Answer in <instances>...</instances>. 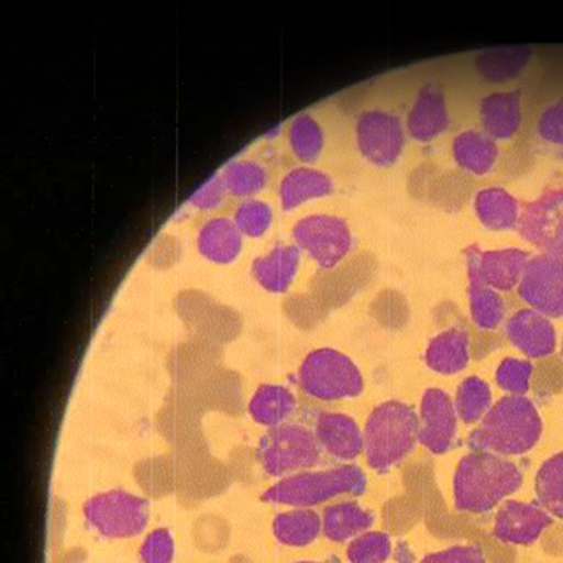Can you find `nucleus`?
I'll return each instance as SVG.
<instances>
[{
  "label": "nucleus",
  "instance_id": "obj_1",
  "mask_svg": "<svg viewBox=\"0 0 563 563\" xmlns=\"http://www.w3.org/2000/svg\"><path fill=\"white\" fill-rule=\"evenodd\" d=\"M542 432L537 407L522 395L503 397L472 432L470 445L495 455H522L534 449Z\"/></svg>",
  "mask_w": 563,
  "mask_h": 563
},
{
  "label": "nucleus",
  "instance_id": "obj_32",
  "mask_svg": "<svg viewBox=\"0 0 563 563\" xmlns=\"http://www.w3.org/2000/svg\"><path fill=\"white\" fill-rule=\"evenodd\" d=\"M536 493L542 509L563 517V452L542 464L536 477Z\"/></svg>",
  "mask_w": 563,
  "mask_h": 563
},
{
  "label": "nucleus",
  "instance_id": "obj_17",
  "mask_svg": "<svg viewBox=\"0 0 563 563\" xmlns=\"http://www.w3.org/2000/svg\"><path fill=\"white\" fill-rule=\"evenodd\" d=\"M300 253L299 246L295 244H280L256 256L251 266L256 285L268 294L288 291L299 273Z\"/></svg>",
  "mask_w": 563,
  "mask_h": 563
},
{
  "label": "nucleus",
  "instance_id": "obj_30",
  "mask_svg": "<svg viewBox=\"0 0 563 563\" xmlns=\"http://www.w3.org/2000/svg\"><path fill=\"white\" fill-rule=\"evenodd\" d=\"M230 196L253 199L268 186L269 173L263 163L254 158H240L230 163L220 174Z\"/></svg>",
  "mask_w": 563,
  "mask_h": 563
},
{
  "label": "nucleus",
  "instance_id": "obj_27",
  "mask_svg": "<svg viewBox=\"0 0 563 563\" xmlns=\"http://www.w3.org/2000/svg\"><path fill=\"white\" fill-rule=\"evenodd\" d=\"M273 531L282 545L301 548L313 544L323 531V520L311 509H294L275 517Z\"/></svg>",
  "mask_w": 563,
  "mask_h": 563
},
{
  "label": "nucleus",
  "instance_id": "obj_8",
  "mask_svg": "<svg viewBox=\"0 0 563 563\" xmlns=\"http://www.w3.org/2000/svg\"><path fill=\"white\" fill-rule=\"evenodd\" d=\"M291 239L321 268L339 265L352 249V233L346 221L333 214H310L296 221Z\"/></svg>",
  "mask_w": 563,
  "mask_h": 563
},
{
  "label": "nucleus",
  "instance_id": "obj_4",
  "mask_svg": "<svg viewBox=\"0 0 563 563\" xmlns=\"http://www.w3.org/2000/svg\"><path fill=\"white\" fill-rule=\"evenodd\" d=\"M420 420L410 406L387 401L376 407L366 421L364 450L371 467L387 471L413 451L419 441Z\"/></svg>",
  "mask_w": 563,
  "mask_h": 563
},
{
  "label": "nucleus",
  "instance_id": "obj_2",
  "mask_svg": "<svg viewBox=\"0 0 563 563\" xmlns=\"http://www.w3.org/2000/svg\"><path fill=\"white\" fill-rule=\"evenodd\" d=\"M522 474L519 466L499 455L474 452L462 457L454 477L457 510L486 512L519 490Z\"/></svg>",
  "mask_w": 563,
  "mask_h": 563
},
{
  "label": "nucleus",
  "instance_id": "obj_22",
  "mask_svg": "<svg viewBox=\"0 0 563 563\" xmlns=\"http://www.w3.org/2000/svg\"><path fill=\"white\" fill-rule=\"evenodd\" d=\"M530 258V254L520 249L481 251L477 269L490 288L509 291L520 285Z\"/></svg>",
  "mask_w": 563,
  "mask_h": 563
},
{
  "label": "nucleus",
  "instance_id": "obj_28",
  "mask_svg": "<svg viewBox=\"0 0 563 563\" xmlns=\"http://www.w3.org/2000/svg\"><path fill=\"white\" fill-rule=\"evenodd\" d=\"M531 54V48L525 45L486 49L477 57L476 68L489 82H509L526 69Z\"/></svg>",
  "mask_w": 563,
  "mask_h": 563
},
{
  "label": "nucleus",
  "instance_id": "obj_42",
  "mask_svg": "<svg viewBox=\"0 0 563 563\" xmlns=\"http://www.w3.org/2000/svg\"><path fill=\"white\" fill-rule=\"evenodd\" d=\"M279 132L280 125H276V128L271 129L269 132L265 134V139L273 140L275 137H278Z\"/></svg>",
  "mask_w": 563,
  "mask_h": 563
},
{
  "label": "nucleus",
  "instance_id": "obj_13",
  "mask_svg": "<svg viewBox=\"0 0 563 563\" xmlns=\"http://www.w3.org/2000/svg\"><path fill=\"white\" fill-rule=\"evenodd\" d=\"M552 525L550 512L531 503L507 501L497 512L495 536L512 545H531Z\"/></svg>",
  "mask_w": 563,
  "mask_h": 563
},
{
  "label": "nucleus",
  "instance_id": "obj_43",
  "mask_svg": "<svg viewBox=\"0 0 563 563\" xmlns=\"http://www.w3.org/2000/svg\"><path fill=\"white\" fill-rule=\"evenodd\" d=\"M298 563H341V562H340L339 558L331 556L330 560H327V561H321V562L301 561V562H298Z\"/></svg>",
  "mask_w": 563,
  "mask_h": 563
},
{
  "label": "nucleus",
  "instance_id": "obj_9",
  "mask_svg": "<svg viewBox=\"0 0 563 563\" xmlns=\"http://www.w3.org/2000/svg\"><path fill=\"white\" fill-rule=\"evenodd\" d=\"M406 133L396 114L366 110L356 122V144L365 159L376 167H391L404 151Z\"/></svg>",
  "mask_w": 563,
  "mask_h": 563
},
{
  "label": "nucleus",
  "instance_id": "obj_26",
  "mask_svg": "<svg viewBox=\"0 0 563 563\" xmlns=\"http://www.w3.org/2000/svg\"><path fill=\"white\" fill-rule=\"evenodd\" d=\"M426 361L432 371L442 375L464 371L470 362V339L466 331L450 329L437 335L427 349Z\"/></svg>",
  "mask_w": 563,
  "mask_h": 563
},
{
  "label": "nucleus",
  "instance_id": "obj_6",
  "mask_svg": "<svg viewBox=\"0 0 563 563\" xmlns=\"http://www.w3.org/2000/svg\"><path fill=\"white\" fill-rule=\"evenodd\" d=\"M298 380L305 395L320 401L346 399L364 390L358 366L331 349L311 351L300 364Z\"/></svg>",
  "mask_w": 563,
  "mask_h": 563
},
{
  "label": "nucleus",
  "instance_id": "obj_15",
  "mask_svg": "<svg viewBox=\"0 0 563 563\" xmlns=\"http://www.w3.org/2000/svg\"><path fill=\"white\" fill-rule=\"evenodd\" d=\"M449 124L450 113L444 90L439 85L427 84L417 93L407 118L411 137L420 143H429L444 133Z\"/></svg>",
  "mask_w": 563,
  "mask_h": 563
},
{
  "label": "nucleus",
  "instance_id": "obj_11",
  "mask_svg": "<svg viewBox=\"0 0 563 563\" xmlns=\"http://www.w3.org/2000/svg\"><path fill=\"white\" fill-rule=\"evenodd\" d=\"M519 295L531 309L558 319L563 316V263L544 253L532 256L522 274Z\"/></svg>",
  "mask_w": 563,
  "mask_h": 563
},
{
  "label": "nucleus",
  "instance_id": "obj_34",
  "mask_svg": "<svg viewBox=\"0 0 563 563\" xmlns=\"http://www.w3.org/2000/svg\"><path fill=\"white\" fill-rule=\"evenodd\" d=\"M275 220L274 209L261 199H245L234 210L233 221L243 238L258 240L268 234Z\"/></svg>",
  "mask_w": 563,
  "mask_h": 563
},
{
  "label": "nucleus",
  "instance_id": "obj_16",
  "mask_svg": "<svg viewBox=\"0 0 563 563\" xmlns=\"http://www.w3.org/2000/svg\"><path fill=\"white\" fill-rule=\"evenodd\" d=\"M196 249L211 264L231 265L243 254L244 238L233 219L214 216L200 225Z\"/></svg>",
  "mask_w": 563,
  "mask_h": 563
},
{
  "label": "nucleus",
  "instance_id": "obj_25",
  "mask_svg": "<svg viewBox=\"0 0 563 563\" xmlns=\"http://www.w3.org/2000/svg\"><path fill=\"white\" fill-rule=\"evenodd\" d=\"M475 211L486 229L503 231L519 228L522 209L509 190L490 186L477 192Z\"/></svg>",
  "mask_w": 563,
  "mask_h": 563
},
{
  "label": "nucleus",
  "instance_id": "obj_33",
  "mask_svg": "<svg viewBox=\"0 0 563 563\" xmlns=\"http://www.w3.org/2000/svg\"><path fill=\"white\" fill-rule=\"evenodd\" d=\"M492 390L489 385L476 376L462 382L456 391L455 409L457 417L466 424L484 419L490 410Z\"/></svg>",
  "mask_w": 563,
  "mask_h": 563
},
{
  "label": "nucleus",
  "instance_id": "obj_21",
  "mask_svg": "<svg viewBox=\"0 0 563 563\" xmlns=\"http://www.w3.org/2000/svg\"><path fill=\"white\" fill-rule=\"evenodd\" d=\"M481 123L484 133L493 140H509L520 130L522 122L521 95L519 90L493 92L482 99Z\"/></svg>",
  "mask_w": 563,
  "mask_h": 563
},
{
  "label": "nucleus",
  "instance_id": "obj_18",
  "mask_svg": "<svg viewBox=\"0 0 563 563\" xmlns=\"http://www.w3.org/2000/svg\"><path fill=\"white\" fill-rule=\"evenodd\" d=\"M481 249L471 245L466 249L467 278H470V306L472 320L484 330H495L506 316V305L499 291L486 284L477 269Z\"/></svg>",
  "mask_w": 563,
  "mask_h": 563
},
{
  "label": "nucleus",
  "instance_id": "obj_41",
  "mask_svg": "<svg viewBox=\"0 0 563 563\" xmlns=\"http://www.w3.org/2000/svg\"><path fill=\"white\" fill-rule=\"evenodd\" d=\"M396 561H399V563H413L415 555L411 554L409 548H407L405 544H400L396 551Z\"/></svg>",
  "mask_w": 563,
  "mask_h": 563
},
{
  "label": "nucleus",
  "instance_id": "obj_5",
  "mask_svg": "<svg viewBox=\"0 0 563 563\" xmlns=\"http://www.w3.org/2000/svg\"><path fill=\"white\" fill-rule=\"evenodd\" d=\"M255 455L264 474L288 477L319 464L321 446L314 431L286 422L266 432L256 446Z\"/></svg>",
  "mask_w": 563,
  "mask_h": 563
},
{
  "label": "nucleus",
  "instance_id": "obj_29",
  "mask_svg": "<svg viewBox=\"0 0 563 563\" xmlns=\"http://www.w3.org/2000/svg\"><path fill=\"white\" fill-rule=\"evenodd\" d=\"M323 532L329 540L345 542L374 525L375 517L354 501L339 503L327 507L323 512Z\"/></svg>",
  "mask_w": 563,
  "mask_h": 563
},
{
  "label": "nucleus",
  "instance_id": "obj_31",
  "mask_svg": "<svg viewBox=\"0 0 563 563\" xmlns=\"http://www.w3.org/2000/svg\"><path fill=\"white\" fill-rule=\"evenodd\" d=\"M286 139H288L291 154L300 163L313 164L323 154L325 144L323 128L310 113H300L291 120Z\"/></svg>",
  "mask_w": 563,
  "mask_h": 563
},
{
  "label": "nucleus",
  "instance_id": "obj_3",
  "mask_svg": "<svg viewBox=\"0 0 563 563\" xmlns=\"http://www.w3.org/2000/svg\"><path fill=\"white\" fill-rule=\"evenodd\" d=\"M366 477L361 467L344 465L324 471H305L280 479L266 489L261 500L269 505L310 509L343 495H360Z\"/></svg>",
  "mask_w": 563,
  "mask_h": 563
},
{
  "label": "nucleus",
  "instance_id": "obj_10",
  "mask_svg": "<svg viewBox=\"0 0 563 563\" xmlns=\"http://www.w3.org/2000/svg\"><path fill=\"white\" fill-rule=\"evenodd\" d=\"M520 234L563 263V188L548 190L521 211Z\"/></svg>",
  "mask_w": 563,
  "mask_h": 563
},
{
  "label": "nucleus",
  "instance_id": "obj_37",
  "mask_svg": "<svg viewBox=\"0 0 563 563\" xmlns=\"http://www.w3.org/2000/svg\"><path fill=\"white\" fill-rule=\"evenodd\" d=\"M175 541L168 528H155L140 548L141 563H173Z\"/></svg>",
  "mask_w": 563,
  "mask_h": 563
},
{
  "label": "nucleus",
  "instance_id": "obj_7",
  "mask_svg": "<svg viewBox=\"0 0 563 563\" xmlns=\"http://www.w3.org/2000/svg\"><path fill=\"white\" fill-rule=\"evenodd\" d=\"M84 517L99 536L128 540L140 536L147 528L150 503L123 489L102 492L85 503Z\"/></svg>",
  "mask_w": 563,
  "mask_h": 563
},
{
  "label": "nucleus",
  "instance_id": "obj_38",
  "mask_svg": "<svg viewBox=\"0 0 563 563\" xmlns=\"http://www.w3.org/2000/svg\"><path fill=\"white\" fill-rule=\"evenodd\" d=\"M537 132L544 143L563 148V97L545 106L538 118Z\"/></svg>",
  "mask_w": 563,
  "mask_h": 563
},
{
  "label": "nucleus",
  "instance_id": "obj_44",
  "mask_svg": "<svg viewBox=\"0 0 563 563\" xmlns=\"http://www.w3.org/2000/svg\"><path fill=\"white\" fill-rule=\"evenodd\" d=\"M562 351H563V345H562Z\"/></svg>",
  "mask_w": 563,
  "mask_h": 563
},
{
  "label": "nucleus",
  "instance_id": "obj_12",
  "mask_svg": "<svg viewBox=\"0 0 563 563\" xmlns=\"http://www.w3.org/2000/svg\"><path fill=\"white\" fill-rule=\"evenodd\" d=\"M457 413L444 390L430 389L422 396L419 441L434 454H444L454 445Z\"/></svg>",
  "mask_w": 563,
  "mask_h": 563
},
{
  "label": "nucleus",
  "instance_id": "obj_24",
  "mask_svg": "<svg viewBox=\"0 0 563 563\" xmlns=\"http://www.w3.org/2000/svg\"><path fill=\"white\" fill-rule=\"evenodd\" d=\"M452 157L466 173L486 175L499 159V147L486 133L465 130L452 141Z\"/></svg>",
  "mask_w": 563,
  "mask_h": 563
},
{
  "label": "nucleus",
  "instance_id": "obj_19",
  "mask_svg": "<svg viewBox=\"0 0 563 563\" xmlns=\"http://www.w3.org/2000/svg\"><path fill=\"white\" fill-rule=\"evenodd\" d=\"M314 432L321 450L335 460H355L364 450V435L350 416L321 413L317 416Z\"/></svg>",
  "mask_w": 563,
  "mask_h": 563
},
{
  "label": "nucleus",
  "instance_id": "obj_23",
  "mask_svg": "<svg viewBox=\"0 0 563 563\" xmlns=\"http://www.w3.org/2000/svg\"><path fill=\"white\" fill-rule=\"evenodd\" d=\"M298 409L294 391L286 386L265 384L256 387L249 404V415L258 426L266 429L286 424Z\"/></svg>",
  "mask_w": 563,
  "mask_h": 563
},
{
  "label": "nucleus",
  "instance_id": "obj_39",
  "mask_svg": "<svg viewBox=\"0 0 563 563\" xmlns=\"http://www.w3.org/2000/svg\"><path fill=\"white\" fill-rule=\"evenodd\" d=\"M228 195L221 176L213 175L199 189L195 190V194L190 196L189 203L199 211H213L224 203Z\"/></svg>",
  "mask_w": 563,
  "mask_h": 563
},
{
  "label": "nucleus",
  "instance_id": "obj_35",
  "mask_svg": "<svg viewBox=\"0 0 563 563\" xmlns=\"http://www.w3.org/2000/svg\"><path fill=\"white\" fill-rule=\"evenodd\" d=\"M390 554V538L379 531L356 537L346 550V558L351 563H384Z\"/></svg>",
  "mask_w": 563,
  "mask_h": 563
},
{
  "label": "nucleus",
  "instance_id": "obj_40",
  "mask_svg": "<svg viewBox=\"0 0 563 563\" xmlns=\"http://www.w3.org/2000/svg\"><path fill=\"white\" fill-rule=\"evenodd\" d=\"M421 563H486L484 551L477 545H456L427 555Z\"/></svg>",
  "mask_w": 563,
  "mask_h": 563
},
{
  "label": "nucleus",
  "instance_id": "obj_14",
  "mask_svg": "<svg viewBox=\"0 0 563 563\" xmlns=\"http://www.w3.org/2000/svg\"><path fill=\"white\" fill-rule=\"evenodd\" d=\"M506 333L511 344L531 358H545L556 349L555 327L550 317L534 309H522L507 321Z\"/></svg>",
  "mask_w": 563,
  "mask_h": 563
},
{
  "label": "nucleus",
  "instance_id": "obj_20",
  "mask_svg": "<svg viewBox=\"0 0 563 563\" xmlns=\"http://www.w3.org/2000/svg\"><path fill=\"white\" fill-rule=\"evenodd\" d=\"M279 202L285 211L299 209L311 200L325 198L334 192V183L323 170L296 167L282 176L279 183Z\"/></svg>",
  "mask_w": 563,
  "mask_h": 563
},
{
  "label": "nucleus",
  "instance_id": "obj_36",
  "mask_svg": "<svg viewBox=\"0 0 563 563\" xmlns=\"http://www.w3.org/2000/svg\"><path fill=\"white\" fill-rule=\"evenodd\" d=\"M532 371L534 368L528 361L505 360L496 372L497 385L511 395H525L530 389Z\"/></svg>",
  "mask_w": 563,
  "mask_h": 563
}]
</instances>
